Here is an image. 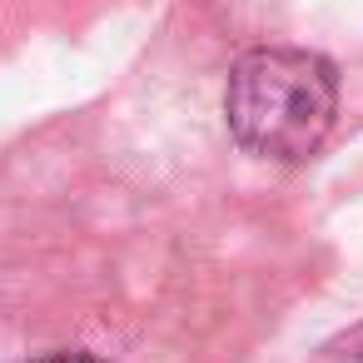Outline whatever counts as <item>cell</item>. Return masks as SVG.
<instances>
[{
    "label": "cell",
    "mask_w": 363,
    "mask_h": 363,
    "mask_svg": "<svg viewBox=\"0 0 363 363\" xmlns=\"http://www.w3.org/2000/svg\"><path fill=\"white\" fill-rule=\"evenodd\" d=\"M338 110V75L313 50H249L224 90L229 130L264 160H303L323 145Z\"/></svg>",
    "instance_id": "1"
},
{
    "label": "cell",
    "mask_w": 363,
    "mask_h": 363,
    "mask_svg": "<svg viewBox=\"0 0 363 363\" xmlns=\"http://www.w3.org/2000/svg\"><path fill=\"white\" fill-rule=\"evenodd\" d=\"M313 363H363V323H353L348 333L328 338V343L318 348V358H313Z\"/></svg>",
    "instance_id": "2"
},
{
    "label": "cell",
    "mask_w": 363,
    "mask_h": 363,
    "mask_svg": "<svg viewBox=\"0 0 363 363\" xmlns=\"http://www.w3.org/2000/svg\"><path fill=\"white\" fill-rule=\"evenodd\" d=\"M35 363H100L90 353H50V358H35Z\"/></svg>",
    "instance_id": "3"
}]
</instances>
